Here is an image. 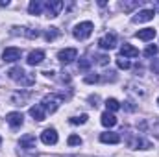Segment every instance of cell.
Here are the masks:
<instances>
[{"label": "cell", "mask_w": 159, "mask_h": 157, "mask_svg": "<svg viewBox=\"0 0 159 157\" xmlns=\"http://www.w3.org/2000/svg\"><path fill=\"white\" fill-rule=\"evenodd\" d=\"M156 35H157V32H156L154 28H144V30H139V32L135 34V37L141 39V41H152Z\"/></svg>", "instance_id": "obj_14"}, {"label": "cell", "mask_w": 159, "mask_h": 157, "mask_svg": "<svg viewBox=\"0 0 159 157\" xmlns=\"http://www.w3.org/2000/svg\"><path fill=\"white\" fill-rule=\"evenodd\" d=\"M67 142H69V146H80L81 144V139H80L78 135H70Z\"/></svg>", "instance_id": "obj_27"}, {"label": "cell", "mask_w": 159, "mask_h": 157, "mask_svg": "<svg viewBox=\"0 0 159 157\" xmlns=\"http://www.w3.org/2000/svg\"><path fill=\"white\" fill-rule=\"evenodd\" d=\"M63 2L61 0H50V2H46L44 4V11H46V17H50V19H54V17H57L59 15V11L63 9Z\"/></svg>", "instance_id": "obj_3"}, {"label": "cell", "mask_w": 159, "mask_h": 157, "mask_svg": "<svg viewBox=\"0 0 159 157\" xmlns=\"http://www.w3.org/2000/svg\"><path fill=\"white\" fill-rule=\"evenodd\" d=\"M43 59H44V52L43 50H34V52H30L28 54V65H39L43 63Z\"/></svg>", "instance_id": "obj_15"}, {"label": "cell", "mask_w": 159, "mask_h": 157, "mask_svg": "<svg viewBox=\"0 0 159 157\" xmlns=\"http://www.w3.org/2000/svg\"><path fill=\"white\" fill-rule=\"evenodd\" d=\"M100 141L106 142V144H119L120 142V135L115 133V131H106L100 135Z\"/></svg>", "instance_id": "obj_12"}, {"label": "cell", "mask_w": 159, "mask_h": 157, "mask_svg": "<svg viewBox=\"0 0 159 157\" xmlns=\"http://www.w3.org/2000/svg\"><path fill=\"white\" fill-rule=\"evenodd\" d=\"M152 72H154V74H159V57L152 61Z\"/></svg>", "instance_id": "obj_29"}, {"label": "cell", "mask_w": 159, "mask_h": 157, "mask_svg": "<svg viewBox=\"0 0 159 157\" xmlns=\"http://www.w3.org/2000/svg\"><path fill=\"white\" fill-rule=\"evenodd\" d=\"M106 107H107L109 113H113V111H119L120 109V104H119V100H115V98H107L106 100Z\"/></svg>", "instance_id": "obj_21"}, {"label": "cell", "mask_w": 159, "mask_h": 157, "mask_svg": "<svg viewBox=\"0 0 159 157\" xmlns=\"http://www.w3.org/2000/svg\"><path fill=\"white\" fill-rule=\"evenodd\" d=\"M30 115L34 117V120L43 122V120L46 118V111L43 109V105H41V104H37V105H32V107H30Z\"/></svg>", "instance_id": "obj_13"}, {"label": "cell", "mask_w": 159, "mask_h": 157, "mask_svg": "<svg viewBox=\"0 0 159 157\" xmlns=\"http://www.w3.org/2000/svg\"><path fill=\"white\" fill-rule=\"evenodd\" d=\"M98 44H100L102 50H113L117 46V35L115 34H106L102 39L98 41Z\"/></svg>", "instance_id": "obj_7"}, {"label": "cell", "mask_w": 159, "mask_h": 157, "mask_svg": "<svg viewBox=\"0 0 159 157\" xmlns=\"http://www.w3.org/2000/svg\"><path fill=\"white\" fill-rule=\"evenodd\" d=\"M2 59H4L6 63H15V61L20 59V50L15 48V46H9V48H6V50L2 52Z\"/></svg>", "instance_id": "obj_5"}, {"label": "cell", "mask_w": 159, "mask_h": 157, "mask_svg": "<svg viewBox=\"0 0 159 157\" xmlns=\"http://www.w3.org/2000/svg\"><path fill=\"white\" fill-rule=\"evenodd\" d=\"M0 142H2V139H0Z\"/></svg>", "instance_id": "obj_36"}, {"label": "cell", "mask_w": 159, "mask_h": 157, "mask_svg": "<svg viewBox=\"0 0 159 157\" xmlns=\"http://www.w3.org/2000/svg\"><path fill=\"white\" fill-rule=\"evenodd\" d=\"M128 146H129L131 150H137V148L146 150V148H150V144H148L146 141H143L141 137H137V135H131V137L128 139Z\"/></svg>", "instance_id": "obj_10"}, {"label": "cell", "mask_w": 159, "mask_h": 157, "mask_svg": "<svg viewBox=\"0 0 159 157\" xmlns=\"http://www.w3.org/2000/svg\"><path fill=\"white\" fill-rule=\"evenodd\" d=\"M139 4H141V2H137V0H135V2H122V9H124V11H131V9H135Z\"/></svg>", "instance_id": "obj_26"}, {"label": "cell", "mask_w": 159, "mask_h": 157, "mask_svg": "<svg viewBox=\"0 0 159 157\" xmlns=\"http://www.w3.org/2000/svg\"><path fill=\"white\" fill-rule=\"evenodd\" d=\"M87 115H80V117H72L70 118V124H85L87 122Z\"/></svg>", "instance_id": "obj_28"}, {"label": "cell", "mask_w": 159, "mask_h": 157, "mask_svg": "<svg viewBox=\"0 0 159 157\" xmlns=\"http://www.w3.org/2000/svg\"><path fill=\"white\" fill-rule=\"evenodd\" d=\"M7 74H9V78L15 79V81H22V79H24V76H26V72H24L20 67H13Z\"/></svg>", "instance_id": "obj_20"}, {"label": "cell", "mask_w": 159, "mask_h": 157, "mask_svg": "<svg viewBox=\"0 0 159 157\" xmlns=\"http://www.w3.org/2000/svg\"><path fill=\"white\" fill-rule=\"evenodd\" d=\"M107 59H109L107 56H98V59H96V63H98V65H107Z\"/></svg>", "instance_id": "obj_30"}, {"label": "cell", "mask_w": 159, "mask_h": 157, "mask_svg": "<svg viewBox=\"0 0 159 157\" xmlns=\"http://www.w3.org/2000/svg\"><path fill=\"white\" fill-rule=\"evenodd\" d=\"M35 144H37V141H35V137L34 135H24L22 139H20V148H26V150H34L35 148Z\"/></svg>", "instance_id": "obj_16"}, {"label": "cell", "mask_w": 159, "mask_h": 157, "mask_svg": "<svg viewBox=\"0 0 159 157\" xmlns=\"http://www.w3.org/2000/svg\"><path fill=\"white\" fill-rule=\"evenodd\" d=\"M143 54H144V57H154V56L157 54V46H156V44H148Z\"/></svg>", "instance_id": "obj_22"}, {"label": "cell", "mask_w": 159, "mask_h": 157, "mask_svg": "<svg viewBox=\"0 0 159 157\" xmlns=\"http://www.w3.org/2000/svg\"><path fill=\"white\" fill-rule=\"evenodd\" d=\"M126 109L128 111H135V105H131V102H126Z\"/></svg>", "instance_id": "obj_33"}, {"label": "cell", "mask_w": 159, "mask_h": 157, "mask_svg": "<svg viewBox=\"0 0 159 157\" xmlns=\"http://www.w3.org/2000/svg\"><path fill=\"white\" fill-rule=\"evenodd\" d=\"M61 104H63V96H59V94H46V96L43 98V102H41L43 109H44L46 113H50V115L56 113Z\"/></svg>", "instance_id": "obj_1"}, {"label": "cell", "mask_w": 159, "mask_h": 157, "mask_svg": "<svg viewBox=\"0 0 159 157\" xmlns=\"http://www.w3.org/2000/svg\"><path fill=\"white\" fill-rule=\"evenodd\" d=\"M91 63H93V61H91L89 57H81V59H80V63H78V69H80V70H89Z\"/></svg>", "instance_id": "obj_23"}, {"label": "cell", "mask_w": 159, "mask_h": 157, "mask_svg": "<svg viewBox=\"0 0 159 157\" xmlns=\"http://www.w3.org/2000/svg\"><path fill=\"white\" fill-rule=\"evenodd\" d=\"M43 7H44L43 2H39V0H32L30 6H28V11H30V15H41Z\"/></svg>", "instance_id": "obj_19"}, {"label": "cell", "mask_w": 159, "mask_h": 157, "mask_svg": "<svg viewBox=\"0 0 159 157\" xmlns=\"http://www.w3.org/2000/svg\"><path fill=\"white\" fill-rule=\"evenodd\" d=\"M76 57H78V50L76 48H65V50H61L57 54V59L61 63H72Z\"/></svg>", "instance_id": "obj_6"}, {"label": "cell", "mask_w": 159, "mask_h": 157, "mask_svg": "<svg viewBox=\"0 0 159 157\" xmlns=\"http://www.w3.org/2000/svg\"><path fill=\"white\" fill-rule=\"evenodd\" d=\"M93 30H94L93 22L85 20V22H80V24H76V26H74V30H72V35H74L78 41H85V39H89V37H91Z\"/></svg>", "instance_id": "obj_2"}, {"label": "cell", "mask_w": 159, "mask_h": 157, "mask_svg": "<svg viewBox=\"0 0 159 157\" xmlns=\"http://www.w3.org/2000/svg\"><path fill=\"white\" fill-rule=\"evenodd\" d=\"M30 98V94L28 92H15L13 96H11V104L13 105H24V102Z\"/></svg>", "instance_id": "obj_18"}, {"label": "cell", "mask_w": 159, "mask_h": 157, "mask_svg": "<svg viewBox=\"0 0 159 157\" xmlns=\"http://www.w3.org/2000/svg\"><path fill=\"white\" fill-rule=\"evenodd\" d=\"M98 79H100V76H96V74H94V76H87V78H85V83H96Z\"/></svg>", "instance_id": "obj_31"}, {"label": "cell", "mask_w": 159, "mask_h": 157, "mask_svg": "<svg viewBox=\"0 0 159 157\" xmlns=\"http://www.w3.org/2000/svg\"><path fill=\"white\" fill-rule=\"evenodd\" d=\"M154 17H156V11H154V9H141L139 13L133 15L131 20H133L135 24H141V22H148V20H152Z\"/></svg>", "instance_id": "obj_4"}, {"label": "cell", "mask_w": 159, "mask_h": 157, "mask_svg": "<svg viewBox=\"0 0 159 157\" xmlns=\"http://www.w3.org/2000/svg\"><path fill=\"white\" fill-rule=\"evenodd\" d=\"M156 9L159 11V2H156ZM156 9H154V11H156Z\"/></svg>", "instance_id": "obj_34"}, {"label": "cell", "mask_w": 159, "mask_h": 157, "mask_svg": "<svg viewBox=\"0 0 159 157\" xmlns=\"http://www.w3.org/2000/svg\"><path fill=\"white\" fill-rule=\"evenodd\" d=\"M102 126H106V128H113L115 124H117V117L113 115V113H109V111H106V113H102Z\"/></svg>", "instance_id": "obj_17"}, {"label": "cell", "mask_w": 159, "mask_h": 157, "mask_svg": "<svg viewBox=\"0 0 159 157\" xmlns=\"http://www.w3.org/2000/svg\"><path fill=\"white\" fill-rule=\"evenodd\" d=\"M157 105H159V98H157Z\"/></svg>", "instance_id": "obj_35"}, {"label": "cell", "mask_w": 159, "mask_h": 157, "mask_svg": "<svg viewBox=\"0 0 159 157\" xmlns=\"http://www.w3.org/2000/svg\"><path fill=\"white\" fill-rule=\"evenodd\" d=\"M41 141H43L44 144H48V146L56 144V142H57V131H56L54 128H48V129H44V131L41 133Z\"/></svg>", "instance_id": "obj_8"}, {"label": "cell", "mask_w": 159, "mask_h": 157, "mask_svg": "<svg viewBox=\"0 0 159 157\" xmlns=\"http://www.w3.org/2000/svg\"><path fill=\"white\" fill-rule=\"evenodd\" d=\"M117 67H119V69H122V70H128V69L131 67V63H129L126 57H119V59H117Z\"/></svg>", "instance_id": "obj_25"}, {"label": "cell", "mask_w": 159, "mask_h": 157, "mask_svg": "<svg viewBox=\"0 0 159 157\" xmlns=\"http://www.w3.org/2000/svg\"><path fill=\"white\" fill-rule=\"evenodd\" d=\"M154 135L159 139V122H157V124H154Z\"/></svg>", "instance_id": "obj_32"}, {"label": "cell", "mask_w": 159, "mask_h": 157, "mask_svg": "<svg viewBox=\"0 0 159 157\" xmlns=\"http://www.w3.org/2000/svg\"><path fill=\"white\" fill-rule=\"evenodd\" d=\"M57 35H59V30H57V28H50V30L44 34V39L46 41H54Z\"/></svg>", "instance_id": "obj_24"}, {"label": "cell", "mask_w": 159, "mask_h": 157, "mask_svg": "<svg viewBox=\"0 0 159 157\" xmlns=\"http://www.w3.org/2000/svg\"><path fill=\"white\" fill-rule=\"evenodd\" d=\"M6 122H7L11 128H19V126H22L24 117H22V113H19V111H11V113L6 115Z\"/></svg>", "instance_id": "obj_9"}, {"label": "cell", "mask_w": 159, "mask_h": 157, "mask_svg": "<svg viewBox=\"0 0 159 157\" xmlns=\"http://www.w3.org/2000/svg\"><path fill=\"white\" fill-rule=\"evenodd\" d=\"M137 56H139V50L131 46L129 43H124L120 46V57H137Z\"/></svg>", "instance_id": "obj_11"}]
</instances>
